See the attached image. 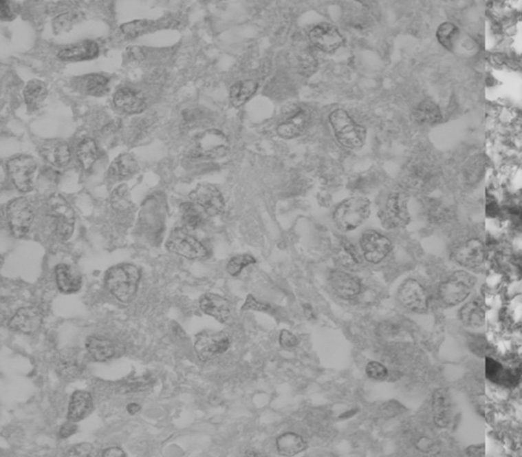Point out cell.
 <instances>
[{"instance_id":"cell-54","label":"cell","mask_w":522,"mask_h":457,"mask_svg":"<svg viewBox=\"0 0 522 457\" xmlns=\"http://www.w3.org/2000/svg\"><path fill=\"white\" fill-rule=\"evenodd\" d=\"M303 310H304V314H305V317H307L308 319H315V312H314L312 306H309V304H305V306H303Z\"/></svg>"},{"instance_id":"cell-57","label":"cell","mask_w":522,"mask_h":457,"mask_svg":"<svg viewBox=\"0 0 522 457\" xmlns=\"http://www.w3.org/2000/svg\"><path fill=\"white\" fill-rule=\"evenodd\" d=\"M520 194H521V197H522V189L521 191H520Z\"/></svg>"},{"instance_id":"cell-3","label":"cell","mask_w":522,"mask_h":457,"mask_svg":"<svg viewBox=\"0 0 522 457\" xmlns=\"http://www.w3.org/2000/svg\"><path fill=\"white\" fill-rule=\"evenodd\" d=\"M475 282V277L469 271L458 270L453 273L440 285V300L446 306H459L469 298Z\"/></svg>"},{"instance_id":"cell-6","label":"cell","mask_w":522,"mask_h":457,"mask_svg":"<svg viewBox=\"0 0 522 457\" xmlns=\"http://www.w3.org/2000/svg\"><path fill=\"white\" fill-rule=\"evenodd\" d=\"M47 215L54 230L61 240H68L74 233V211L61 195H53L47 202Z\"/></svg>"},{"instance_id":"cell-41","label":"cell","mask_w":522,"mask_h":457,"mask_svg":"<svg viewBox=\"0 0 522 457\" xmlns=\"http://www.w3.org/2000/svg\"><path fill=\"white\" fill-rule=\"evenodd\" d=\"M79 12H65L56 17L53 21L55 33H63L72 29L74 24L79 21Z\"/></svg>"},{"instance_id":"cell-34","label":"cell","mask_w":522,"mask_h":457,"mask_svg":"<svg viewBox=\"0 0 522 457\" xmlns=\"http://www.w3.org/2000/svg\"><path fill=\"white\" fill-rule=\"evenodd\" d=\"M258 83L254 80H241L234 83L230 90V101L235 107H241L256 94Z\"/></svg>"},{"instance_id":"cell-42","label":"cell","mask_w":522,"mask_h":457,"mask_svg":"<svg viewBox=\"0 0 522 457\" xmlns=\"http://www.w3.org/2000/svg\"><path fill=\"white\" fill-rule=\"evenodd\" d=\"M152 24H153V21L151 20H135V21L122 24L120 30L124 34L135 38V36L146 32V30L152 27Z\"/></svg>"},{"instance_id":"cell-15","label":"cell","mask_w":522,"mask_h":457,"mask_svg":"<svg viewBox=\"0 0 522 457\" xmlns=\"http://www.w3.org/2000/svg\"><path fill=\"white\" fill-rule=\"evenodd\" d=\"M486 246L482 241L471 239L453 251V257L460 266L468 269L479 268L486 262Z\"/></svg>"},{"instance_id":"cell-14","label":"cell","mask_w":522,"mask_h":457,"mask_svg":"<svg viewBox=\"0 0 522 457\" xmlns=\"http://www.w3.org/2000/svg\"><path fill=\"white\" fill-rule=\"evenodd\" d=\"M398 298L404 308L414 313H425L428 310V297L424 287L414 279L403 282Z\"/></svg>"},{"instance_id":"cell-56","label":"cell","mask_w":522,"mask_h":457,"mask_svg":"<svg viewBox=\"0 0 522 457\" xmlns=\"http://www.w3.org/2000/svg\"><path fill=\"white\" fill-rule=\"evenodd\" d=\"M417 447H419L420 449H422V451H428V449H431V442L427 440L426 438H421V441L417 443Z\"/></svg>"},{"instance_id":"cell-32","label":"cell","mask_w":522,"mask_h":457,"mask_svg":"<svg viewBox=\"0 0 522 457\" xmlns=\"http://www.w3.org/2000/svg\"><path fill=\"white\" fill-rule=\"evenodd\" d=\"M414 118L420 125L433 126L442 122L443 114L439 107L432 100H423L414 109Z\"/></svg>"},{"instance_id":"cell-8","label":"cell","mask_w":522,"mask_h":457,"mask_svg":"<svg viewBox=\"0 0 522 457\" xmlns=\"http://www.w3.org/2000/svg\"><path fill=\"white\" fill-rule=\"evenodd\" d=\"M166 248L171 253L187 259H202L208 256L206 246L186 228L173 230L167 239Z\"/></svg>"},{"instance_id":"cell-19","label":"cell","mask_w":522,"mask_h":457,"mask_svg":"<svg viewBox=\"0 0 522 457\" xmlns=\"http://www.w3.org/2000/svg\"><path fill=\"white\" fill-rule=\"evenodd\" d=\"M433 417L438 428H446L453 419V403L446 388H438L433 394Z\"/></svg>"},{"instance_id":"cell-24","label":"cell","mask_w":522,"mask_h":457,"mask_svg":"<svg viewBox=\"0 0 522 457\" xmlns=\"http://www.w3.org/2000/svg\"><path fill=\"white\" fill-rule=\"evenodd\" d=\"M55 278L59 291L66 295L77 293L83 285L79 271L67 264H59L56 266Z\"/></svg>"},{"instance_id":"cell-36","label":"cell","mask_w":522,"mask_h":457,"mask_svg":"<svg viewBox=\"0 0 522 457\" xmlns=\"http://www.w3.org/2000/svg\"><path fill=\"white\" fill-rule=\"evenodd\" d=\"M77 157L83 170H90L100 157V150L96 141L92 138H85L80 141L77 148Z\"/></svg>"},{"instance_id":"cell-16","label":"cell","mask_w":522,"mask_h":457,"mask_svg":"<svg viewBox=\"0 0 522 457\" xmlns=\"http://www.w3.org/2000/svg\"><path fill=\"white\" fill-rule=\"evenodd\" d=\"M310 42L325 53H334L343 44V36L337 28L329 23L316 25L309 32Z\"/></svg>"},{"instance_id":"cell-38","label":"cell","mask_w":522,"mask_h":457,"mask_svg":"<svg viewBox=\"0 0 522 457\" xmlns=\"http://www.w3.org/2000/svg\"><path fill=\"white\" fill-rule=\"evenodd\" d=\"M180 218L185 228L196 230L204 224V211L194 202H186L180 206Z\"/></svg>"},{"instance_id":"cell-26","label":"cell","mask_w":522,"mask_h":457,"mask_svg":"<svg viewBox=\"0 0 522 457\" xmlns=\"http://www.w3.org/2000/svg\"><path fill=\"white\" fill-rule=\"evenodd\" d=\"M93 410V399L91 394L85 391H76L72 394L68 406V420L74 423L88 417Z\"/></svg>"},{"instance_id":"cell-11","label":"cell","mask_w":522,"mask_h":457,"mask_svg":"<svg viewBox=\"0 0 522 457\" xmlns=\"http://www.w3.org/2000/svg\"><path fill=\"white\" fill-rule=\"evenodd\" d=\"M231 346V339L223 332H200L195 341L197 357L202 361H208L215 357L224 354Z\"/></svg>"},{"instance_id":"cell-22","label":"cell","mask_w":522,"mask_h":457,"mask_svg":"<svg viewBox=\"0 0 522 457\" xmlns=\"http://www.w3.org/2000/svg\"><path fill=\"white\" fill-rule=\"evenodd\" d=\"M100 53L98 43L85 40L61 48L58 57L64 61H83L96 59Z\"/></svg>"},{"instance_id":"cell-47","label":"cell","mask_w":522,"mask_h":457,"mask_svg":"<svg viewBox=\"0 0 522 457\" xmlns=\"http://www.w3.org/2000/svg\"><path fill=\"white\" fill-rule=\"evenodd\" d=\"M279 341L283 348L287 349L294 348L298 343L296 336L290 330H282L280 337H279Z\"/></svg>"},{"instance_id":"cell-50","label":"cell","mask_w":522,"mask_h":457,"mask_svg":"<svg viewBox=\"0 0 522 457\" xmlns=\"http://www.w3.org/2000/svg\"><path fill=\"white\" fill-rule=\"evenodd\" d=\"M77 431L78 427L77 425H76V423L72 421V420H68L65 425H63L61 430H59V436H61V438H69L72 434H76Z\"/></svg>"},{"instance_id":"cell-46","label":"cell","mask_w":522,"mask_h":457,"mask_svg":"<svg viewBox=\"0 0 522 457\" xmlns=\"http://www.w3.org/2000/svg\"><path fill=\"white\" fill-rule=\"evenodd\" d=\"M111 202L115 207L124 208L126 206L129 205V200H128V191L127 187H120L114 191V194L111 196Z\"/></svg>"},{"instance_id":"cell-43","label":"cell","mask_w":522,"mask_h":457,"mask_svg":"<svg viewBox=\"0 0 522 457\" xmlns=\"http://www.w3.org/2000/svg\"><path fill=\"white\" fill-rule=\"evenodd\" d=\"M366 374L371 380H382L387 376L388 371L384 364L371 361L366 365Z\"/></svg>"},{"instance_id":"cell-29","label":"cell","mask_w":522,"mask_h":457,"mask_svg":"<svg viewBox=\"0 0 522 457\" xmlns=\"http://www.w3.org/2000/svg\"><path fill=\"white\" fill-rule=\"evenodd\" d=\"M85 349L93 360L98 362L107 361L115 354L114 343L107 338L92 336L85 341Z\"/></svg>"},{"instance_id":"cell-40","label":"cell","mask_w":522,"mask_h":457,"mask_svg":"<svg viewBox=\"0 0 522 457\" xmlns=\"http://www.w3.org/2000/svg\"><path fill=\"white\" fill-rule=\"evenodd\" d=\"M254 263H256V259H254V256L250 255V254H241V255L234 256L228 261L226 270L231 276H239L246 267L250 266Z\"/></svg>"},{"instance_id":"cell-44","label":"cell","mask_w":522,"mask_h":457,"mask_svg":"<svg viewBox=\"0 0 522 457\" xmlns=\"http://www.w3.org/2000/svg\"><path fill=\"white\" fill-rule=\"evenodd\" d=\"M18 14L16 3L9 1H0V17L3 21H11Z\"/></svg>"},{"instance_id":"cell-35","label":"cell","mask_w":522,"mask_h":457,"mask_svg":"<svg viewBox=\"0 0 522 457\" xmlns=\"http://www.w3.org/2000/svg\"><path fill=\"white\" fill-rule=\"evenodd\" d=\"M276 447L280 454L284 456H294L306 449V443L304 438L298 434L287 432L276 438Z\"/></svg>"},{"instance_id":"cell-25","label":"cell","mask_w":522,"mask_h":457,"mask_svg":"<svg viewBox=\"0 0 522 457\" xmlns=\"http://www.w3.org/2000/svg\"><path fill=\"white\" fill-rule=\"evenodd\" d=\"M138 171V162L129 153L120 154L111 163L109 169V178L113 182L125 181L133 178Z\"/></svg>"},{"instance_id":"cell-12","label":"cell","mask_w":522,"mask_h":457,"mask_svg":"<svg viewBox=\"0 0 522 457\" xmlns=\"http://www.w3.org/2000/svg\"><path fill=\"white\" fill-rule=\"evenodd\" d=\"M191 200L204 211V215L211 217L220 215L224 209L222 194L213 184H199L191 191Z\"/></svg>"},{"instance_id":"cell-27","label":"cell","mask_w":522,"mask_h":457,"mask_svg":"<svg viewBox=\"0 0 522 457\" xmlns=\"http://www.w3.org/2000/svg\"><path fill=\"white\" fill-rule=\"evenodd\" d=\"M56 371L63 380L74 381L85 371V362L79 354L68 352L59 358Z\"/></svg>"},{"instance_id":"cell-51","label":"cell","mask_w":522,"mask_h":457,"mask_svg":"<svg viewBox=\"0 0 522 457\" xmlns=\"http://www.w3.org/2000/svg\"><path fill=\"white\" fill-rule=\"evenodd\" d=\"M149 385H150L149 379L146 380V379L141 378L139 379V380H135L133 381V382H130V384H128L126 387L128 388V391L138 392L144 391V390L149 388Z\"/></svg>"},{"instance_id":"cell-4","label":"cell","mask_w":522,"mask_h":457,"mask_svg":"<svg viewBox=\"0 0 522 457\" xmlns=\"http://www.w3.org/2000/svg\"><path fill=\"white\" fill-rule=\"evenodd\" d=\"M334 135L343 146L360 148L366 139V129L358 125L345 109H336L329 116Z\"/></svg>"},{"instance_id":"cell-30","label":"cell","mask_w":522,"mask_h":457,"mask_svg":"<svg viewBox=\"0 0 522 457\" xmlns=\"http://www.w3.org/2000/svg\"><path fill=\"white\" fill-rule=\"evenodd\" d=\"M78 87L88 96H103L109 90V78L103 74H90L78 80Z\"/></svg>"},{"instance_id":"cell-17","label":"cell","mask_w":522,"mask_h":457,"mask_svg":"<svg viewBox=\"0 0 522 457\" xmlns=\"http://www.w3.org/2000/svg\"><path fill=\"white\" fill-rule=\"evenodd\" d=\"M40 152L45 162L55 170H63L72 161V149L64 140L46 141L41 147Z\"/></svg>"},{"instance_id":"cell-31","label":"cell","mask_w":522,"mask_h":457,"mask_svg":"<svg viewBox=\"0 0 522 457\" xmlns=\"http://www.w3.org/2000/svg\"><path fill=\"white\" fill-rule=\"evenodd\" d=\"M47 87L45 83L39 79L30 80L24 87L23 98L30 111H36L42 107L47 96Z\"/></svg>"},{"instance_id":"cell-18","label":"cell","mask_w":522,"mask_h":457,"mask_svg":"<svg viewBox=\"0 0 522 457\" xmlns=\"http://www.w3.org/2000/svg\"><path fill=\"white\" fill-rule=\"evenodd\" d=\"M43 324V313L36 306H22L11 317L9 326L16 332L32 334Z\"/></svg>"},{"instance_id":"cell-39","label":"cell","mask_w":522,"mask_h":457,"mask_svg":"<svg viewBox=\"0 0 522 457\" xmlns=\"http://www.w3.org/2000/svg\"><path fill=\"white\" fill-rule=\"evenodd\" d=\"M338 263L345 268L353 269L358 266L360 256L354 245L347 241H342L337 254Z\"/></svg>"},{"instance_id":"cell-20","label":"cell","mask_w":522,"mask_h":457,"mask_svg":"<svg viewBox=\"0 0 522 457\" xmlns=\"http://www.w3.org/2000/svg\"><path fill=\"white\" fill-rule=\"evenodd\" d=\"M114 103L117 109L127 114H139L144 112L146 107L144 96L129 87L118 89L115 92Z\"/></svg>"},{"instance_id":"cell-49","label":"cell","mask_w":522,"mask_h":457,"mask_svg":"<svg viewBox=\"0 0 522 457\" xmlns=\"http://www.w3.org/2000/svg\"><path fill=\"white\" fill-rule=\"evenodd\" d=\"M499 213V206L493 195H488L486 198V215L490 218L496 217Z\"/></svg>"},{"instance_id":"cell-5","label":"cell","mask_w":522,"mask_h":457,"mask_svg":"<svg viewBox=\"0 0 522 457\" xmlns=\"http://www.w3.org/2000/svg\"><path fill=\"white\" fill-rule=\"evenodd\" d=\"M409 198L404 193L393 191L388 195L378 211L382 226L388 228H403L410 222Z\"/></svg>"},{"instance_id":"cell-2","label":"cell","mask_w":522,"mask_h":457,"mask_svg":"<svg viewBox=\"0 0 522 457\" xmlns=\"http://www.w3.org/2000/svg\"><path fill=\"white\" fill-rule=\"evenodd\" d=\"M371 213V202L363 196H354L341 202L334 210V222L343 231H353L365 222Z\"/></svg>"},{"instance_id":"cell-1","label":"cell","mask_w":522,"mask_h":457,"mask_svg":"<svg viewBox=\"0 0 522 457\" xmlns=\"http://www.w3.org/2000/svg\"><path fill=\"white\" fill-rule=\"evenodd\" d=\"M140 269L133 264H120L111 267L105 276V285L111 295L120 302L133 300L138 291Z\"/></svg>"},{"instance_id":"cell-37","label":"cell","mask_w":522,"mask_h":457,"mask_svg":"<svg viewBox=\"0 0 522 457\" xmlns=\"http://www.w3.org/2000/svg\"><path fill=\"white\" fill-rule=\"evenodd\" d=\"M460 29L453 22H444L436 31L438 43L448 51H453L460 40Z\"/></svg>"},{"instance_id":"cell-7","label":"cell","mask_w":522,"mask_h":457,"mask_svg":"<svg viewBox=\"0 0 522 457\" xmlns=\"http://www.w3.org/2000/svg\"><path fill=\"white\" fill-rule=\"evenodd\" d=\"M230 149V141L226 134L217 129L202 131L197 136L191 148V154L200 159H219Z\"/></svg>"},{"instance_id":"cell-55","label":"cell","mask_w":522,"mask_h":457,"mask_svg":"<svg viewBox=\"0 0 522 457\" xmlns=\"http://www.w3.org/2000/svg\"><path fill=\"white\" fill-rule=\"evenodd\" d=\"M141 407L139 406L137 403H130V404H128L127 408V412L129 414V415H135L137 412L140 410Z\"/></svg>"},{"instance_id":"cell-45","label":"cell","mask_w":522,"mask_h":457,"mask_svg":"<svg viewBox=\"0 0 522 457\" xmlns=\"http://www.w3.org/2000/svg\"><path fill=\"white\" fill-rule=\"evenodd\" d=\"M243 310H252V311L265 312V313H270L272 311L269 304H263L261 301H258L257 299H254L252 295H248L243 306Z\"/></svg>"},{"instance_id":"cell-28","label":"cell","mask_w":522,"mask_h":457,"mask_svg":"<svg viewBox=\"0 0 522 457\" xmlns=\"http://www.w3.org/2000/svg\"><path fill=\"white\" fill-rule=\"evenodd\" d=\"M308 122H309V118H308L307 112H305L304 109H298L297 112L291 115L287 120H284L278 126L276 133L281 138H295L305 131Z\"/></svg>"},{"instance_id":"cell-23","label":"cell","mask_w":522,"mask_h":457,"mask_svg":"<svg viewBox=\"0 0 522 457\" xmlns=\"http://www.w3.org/2000/svg\"><path fill=\"white\" fill-rule=\"evenodd\" d=\"M199 306L204 313L217 319L219 322H228L231 317V306L226 298L215 293L202 295L199 301Z\"/></svg>"},{"instance_id":"cell-48","label":"cell","mask_w":522,"mask_h":457,"mask_svg":"<svg viewBox=\"0 0 522 457\" xmlns=\"http://www.w3.org/2000/svg\"><path fill=\"white\" fill-rule=\"evenodd\" d=\"M93 452L92 444L80 443L70 451L69 454L72 456H90Z\"/></svg>"},{"instance_id":"cell-21","label":"cell","mask_w":522,"mask_h":457,"mask_svg":"<svg viewBox=\"0 0 522 457\" xmlns=\"http://www.w3.org/2000/svg\"><path fill=\"white\" fill-rule=\"evenodd\" d=\"M329 281L334 293L343 299L356 298L360 293V282L356 277L343 270L332 271Z\"/></svg>"},{"instance_id":"cell-52","label":"cell","mask_w":522,"mask_h":457,"mask_svg":"<svg viewBox=\"0 0 522 457\" xmlns=\"http://www.w3.org/2000/svg\"><path fill=\"white\" fill-rule=\"evenodd\" d=\"M428 213H430L431 219H432L433 221H440L443 220L444 217H445L446 210L445 208L442 207V206L437 205V204H434V205L431 206L430 209H428Z\"/></svg>"},{"instance_id":"cell-10","label":"cell","mask_w":522,"mask_h":457,"mask_svg":"<svg viewBox=\"0 0 522 457\" xmlns=\"http://www.w3.org/2000/svg\"><path fill=\"white\" fill-rule=\"evenodd\" d=\"M37 163L30 156H16L7 162V171L17 189L28 193L33 189V178L36 172Z\"/></svg>"},{"instance_id":"cell-33","label":"cell","mask_w":522,"mask_h":457,"mask_svg":"<svg viewBox=\"0 0 522 457\" xmlns=\"http://www.w3.org/2000/svg\"><path fill=\"white\" fill-rule=\"evenodd\" d=\"M460 321L470 327H480L486 322V310L479 300H471L459 312Z\"/></svg>"},{"instance_id":"cell-13","label":"cell","mask_w":522,"mask_h":457,"mask_svg":"<svg viewBox=\"0 0 522 457\" xmlns=\"http://www.w3.org/2000/svg\"><path fill=\"white\" fill-rule=\"evenodd\" d=\"M360 248L366 261L371 264H378L387 257L393 244L384 234L375 230L364 232L360 237Z\"/></svg>"},{"instance_id":"cell-9","label":"cell","mask_w":522,"mask_h":457,"mask_svg":"<svg viewBox=\"0 0 522 457\" xmlns=\"http://www.w3.org/2000/svg\"><path fill=\"white\" fill-rule=\"evenodd\" d=\"M9 228L14 237L21 239L29 233L33 222V209L29 200L19 197L11 200L6 210Z\"/></svg>"},{"instance_id":"cell-53","label":"cell","mask_w":522,"mask_h":457,"mask_svg":"<svg viewBox=\"0 0 522 457\" xmlns=\"http://www.w3.org/2000/svg\"><path fill=\"white\" fill-rule=\"evenodd\" d=\"M103 456H115V457H120V456H126V453L122 451L120 447H109V449H105L103 452Z\"/></svg>"}]
</instances>
